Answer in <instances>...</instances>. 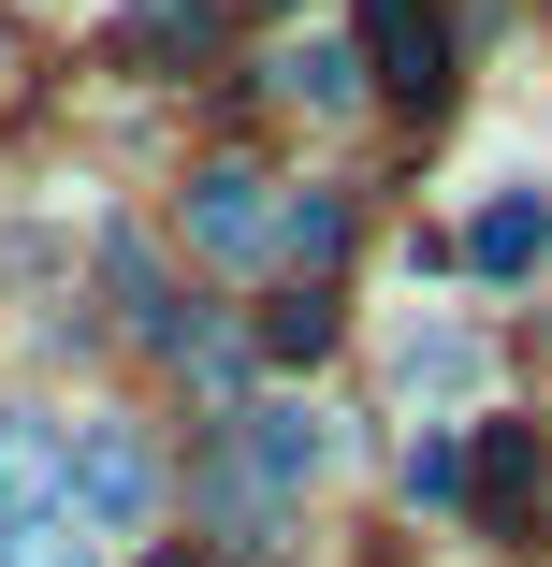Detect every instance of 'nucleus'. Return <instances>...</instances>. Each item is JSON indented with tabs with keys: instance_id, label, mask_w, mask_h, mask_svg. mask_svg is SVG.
I'll return each instance as SVG.
<instances>
[{
	"instance_id": "f257e3e1",
	"label": "nucleus",
	"mask_w": 552,
	"mask_h": 567,
	"mask_svg": "<svg viewBox=\"0 0 552 567\" xmlns=\"http://www.w3.org/2000/svg\"><path fill=\"white\" fill-rule=\"evenodd\" d=\"M59 495H73L87 524H117V538H132V524L160 509V451H146L132 422H87V436H73V466H59Z\"/></svg>"
},
{
	"instance_id": "f03ea898",
	"label": "nucleus",
	"mask_w": 552,
	"mask_h": 567,
	"mask_svg": "<svg viewBox=\"0 0 552 567\" xmlns=\"http://www.w3.org/2000/svg\"><path fill=\"white\" fill-rule=\"evenodd\" d=\"M451 495L494 524V538H523L538 524V422H509V408H480V451L451 466Z\"/></svg>"
},
{
	"instance_id": "7ed1b4c3",
	"label": "nucleus",
	"mask_w": 552,
	"mask_h": 567,
	"mask_svg": "<svg viewBox=\"0 0 552 567\" xmlns=\"http://www.w3.org/2000/svg\"><path fill=\"white\" fill-rule=\"evenodd\" d=\"M364 59L393 102H436L451 87V0H364Z\"/></svg>"
},
{
	"instance_id": "20e7f679",
	"label": "nucleus",
	"mask_w": 552,
	"mask_h": 567,
	"mask_svg": "<svg viewBox=\"0 0 552 567\" xmlns=\"http://www.w3.org/2000/svg\"><path fill=\"white\" fill-rule=\"evenodd\" d=\"M277 218H291V204H277V175H248V161H218V175H189V234H204L218 262H248V248L277 234Z\"/></svg>"
},
{
	"instance_id": "39448f33",
	"label": "nucleus",
	"mask_w": 552,
	"mask_h": 567,
	"mask_svg": "<svg viewBox=\"0 0 552 567\" xmlns=\"http://www.w3.org/2000/svg\"><path fill=\"white\" fill-rule=\"evenodd\" d=\"M59 524V422H0V553Z\"/></svg>"
},
{
	"instance_id": "423d86ee",
	"label": "nucleus",
	"mask_w": 552,
	"mask_h": 567,
	"mask_svg": "<svg viewBox=\"0 0 552 567\" xmlns=\"http://www.w3.org/2000/svg\"><path fill=\"white\" fill-rule=\"evenodd\" d=\"M466 262H480V277H538V262H552V189H494V204L466 218Z\"/></svg>"
},
{
	"instance_id": "0eeeda50",
	"label": "nucleus",
	"mask_w": 552,
	"mask_h": 567,
	"mask_svg": "<svg viewBox=\"0 0 552 567\" xmlns=\"http://www.w3.org/2000/svg\"><path fill=\"white\" fill-rule=\"evenodd\" d=\"M305 466H320V422L305 408H262L248 451H233V481H262V495H305Z\"/></svg>"
},
{
	"instance_id": "6e6552de",
	"label": "nucleus",
	"mask_w": 552,
	"mask_h": 567,
	"mask_svg": "<svg viewBox=\"0 0 552 567\" xmlns=\"http://www.w3.org/2000/svg\"><path fill=\"white\" fill-rule=\"evenodd\" d=\"M277 350H291V364H320V350H335V306L291 291V306H277Z\"/></svg>"
},
{
	"instance_id": "1a4fd4ad",
	"label": "nucleus",
	"mask_w": 552,
	"mask_h": 567,
	"mask_svg": "<svg viewBox=\"0 0 552 567\" xmlns=\"http://www.w3.org/2000/svg\"><path fill=\"white\" fill-rule=\"evenodd\" d=\"M291 87H305V102H350L364 73H350V44H291Z\"/></svg>"
},
{
	"instance_id": "9d476101",
	"label": "nucleus",
	"mask_w": 552,
	"mask_h": 567,
	"mask_svg": "<svg viewBox=\"0 0 552 567\" xmlns=\"http://www.w3.org/2000/svg\"><path fill=\"white\" fill-rule=\"evenodd\" d=\"M160 567H189V553H160Z\"/></svg>"
}]
</instances>
